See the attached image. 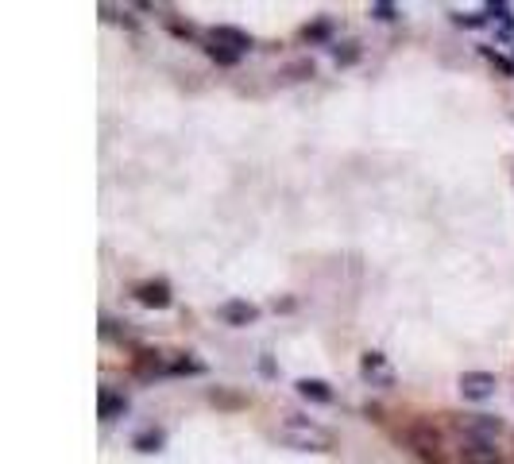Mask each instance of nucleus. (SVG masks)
<instances>
[{"label":"nucleus","instance_id":"1","mask_svg":"<svg viewBox=\"0 0 514 464\" xmlns=\"http://www.w3.org/2000/svg\"><path fill=\"white\" fill-rule=\"evenodd\" d=\"M279 441L291 449H302V453H329L332 449V433L325 426L309 422V418H294V414L279 426Z\"/></svg>","mask_w":514,"mask_h":464},{"label":"nucleus","instance_id":"2","mask_svg":"<svg viewBox=\"0 0 514 464\" xmlns=\"http://www.w3.org/2000/svg\"><path fill=\"white\" fill-rule=\"evenodd\" d=\"M360 375H364L372 387H395V368H390V360L383 356V352H364L360 356Z\"/></svg>","mask_w":514,"mask_h":464},{"label":"nucleus","instance_id":"3","mask_svg":"<svg viewBox=\"0 0 514 464\" xmlns=\"http://www.w3.org/2000/svg\"><path fill=\"white\" fill-rule=\"evenodd\" d=\"M456 387H460V395H464V398L483 403V398L495 395V375H491V372H464L460 379H456Z\"/></svg>","mask_w":514,"mask_h":464},{"label":"nucleus","instance_id":"4","mask_svg":"<svg viewBox=\"0 0 514 464\" xmlns=\"http://www.w3.org/2000/svg\"><path fill=\"white\" fill-rule=\"evenodd\" d=\"M132 294H135V302H140V306H147V310H166V306H170V287H166L163 279L140 282Z\"/></svg>","mask_w":514,"mask_h":464},{"label":"nucleus","instance_id":"5","mask_svg":"<svg viewBox=\"0 0 514 464\" xmlns=\"http://www.w3.org/2000/svg\"><path fill=\"white\" fill-rule=\"evenodd\" d=\"M460 430L468 433V441H487L491 445V437L503 430V422L491 414H468V418H460Z\"/></svg>","mask_w":514,"mask_h":464},{"label":"nucleus","instance_id":"6","mask_svg":"<svg viewBox=\"0 0 514 464\" xmlns=\"http://www.w3.org/2000/svg\"><path fill=\"white\" fill-rule=\"evenodd\" d=\"M221 317L240 329V325L259 321V306H251V302H244V298H233V302H224V306H221Z\"/></svg>","mask_w":514,"mask_h":464},{"label":"nucleus","instance_id":"7","mask_svg":"<svg viewBox=\"0 0 514 464\" xmlns=\"http://www.w3.org/2000/svg\"><path fill=\"white\" fill-rule=\"evenodd\" d=\"M464 464H503V456H499V449L487 445V441H468Z\"/></svg>","mask_w":514,"mask_h":464},{"label":"nucleus","instance_id":"8","mask_svg":"<svg viewBox=\"0 0 514 464\" xmlns=\"http://www.w3.org/2000/svg\"><path fill=\"white\" fill-rule=\"evenodd\" d=\"M213 43H224L228 50H236V55H244V50L251 47V35H244V31H236V27H216L213 35H209Z\"/></svg>","mask_w":514,"mask_h":464},{"label":"nucleus","instance_id":"9","mask_svg":"<svg viewBox=\"0 0 514 464\" xmlns=\"http://www.w3.org/2000/svg\"><path fill=\"white\" fill-rule=\"evenodd\" d=\"M97 410H101V418H105V422H112V418H120L128 410V398L124 395H112V391H101Z\"/></svg>","mask_w":514,"mask_h":464},{"label":"nucleus","instance_id":"10","mask_svg":"<svg viewBox=\"0 0 514 464\" xmlns=\"http://www.w3.org/2000/svg\"><path fill=\"white\" fill-rule=\"evenodd\" d=\"M294 387H298V395L309 398V403H332V391L325 379H298Z\"/></svg>","mask_w":514,"mask_h":464},{"label":"nucleus","instance_id":"11","mask_svg":"<svg viewBox=\"0 0 514 464\" xmlns=\"http://www.w3.org/2000/svg\"><path fill=\"white\" fill-rule=\"evenodd\" d=\"M135 372H140L143 379H147V375H163V372H170V364H163V360H159V352H147V348H143V352H135Z\"/></svg>","mask_w":514,"mask_h":464},{"label":"nucleus","instance_id":"12","mask_svg":"<svg viewBox=\"0 0 514 464\" xmlns=\"http://www.w3.org/2000/svg\"><path fill=\"white\" fill-rule=\"evenodd\" d=\"M209 58H213V62H221V66H236V62H240V55H236V50H228L224 47V43H213L209 39Z\"/></svg>","mask_w":514,"mask_h":464},{"label":"nucleus","instance_id":"13","mask_svg":"<svg viewBox=\"0 0 514 464\" xmlns=\"http://www.w3.org/2000/svg\"><path fill=\"white\" fill-rule=\"evenodd\" d=\"M132 445L140 449V453H155V449L163 445V430H147V433H140V437H135Z\"/></svg>","mask_w":514,"mask_h":464},{"label":"nucleus","instance_id":"14","mask_svg":"<svg viewBox=\"0 0 514 464\" xmlns=\"http://www.w3.org/2000/svg\"><path fill=\"white\" fill-rule=\"evenodd\" d=\"M480 50H483V58H487V62H491V66H495L503 78H514V62H506V58L499 55V50H491V47H480Z\"/></svg>","mask_w":514,"mask_h":464},{"label":"nucleus","instance_id":"15","mask_svg":"<svg viewBox=\"0 0 514 464\" xmlns=\"http://www.w3.org/2000/svg\"><path fill=\"white\" fill-rule=\"evenodd\" d=\"M282 74L291 78V82H302V78H314V62H309V58H302V62H291V66L282 70Z\"/></svg>","mask_w":514,"mask_h":464},{"label":"nucleus","instance_id":"16","mask_svg":"<svg viewBox=\"0 0 514 464\" xmlns=\"http://www.w3.org/2000/svg\"><path fill=\"white\" fill-rule=\"evenodd\" d=\"M332 58H337L340 66H352L360 58V50H356V43H340V47H332Z\"/></svg>","mask_w":514,"mask_h":464},{"label":"nucleus","instance_id":"17","mask_svg":"<svg viewBox=\"0 0 514 464\" xmlns=\"http://www.w3.org/2000/svg\"><path fill=\"white\" fill-rule=\"evenodd\" d=\"M170 372H175V375H201V372H205V364H198V360H175V364H170Z\"/></svg>","mask_w":514,"mask_h":464},{"label":"nucleus","instance_id":"18","mask_svg":"<svg viewBox=\"0 0 514 464\" xmlns=\"http://www.w3.org/2000/svg\"><path fill=\"white\" fill-rule=\"evenodd\" d=\"M209 398H213V403H221V406H240L244 403V398L228 395V391H209Z\"/></svg>","mask_w":514,"mask_h":464},{"label":"nucleus","instance_id":"19","mask_svg":"<svg viewBox=\"0 0 514 464\" xmlns=\"http://www.w3.org/2000/svg\"><path fill=\"white\" fill-rule=\"evenodd\" d=\"M372 16L375 20H395V4H372Z\"/></svg>","mask_w":514,"mask_h":464},{"label":"nucleus","instance_id":"20","mask_svg":"<svg viewBox=\"0 0 514 464\" xmlns=\"http://www.w3.org/2000/svg\"><path fill=\"white\" fill-rule=\"evenodd\" d=\"M329 35V27L325 24H317V27H306V39H325Z\"/></svg>","mask_w":514,"mask_h":464}]
</instances>
